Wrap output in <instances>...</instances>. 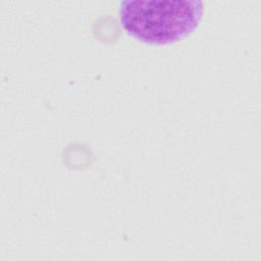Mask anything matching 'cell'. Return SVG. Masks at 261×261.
<instances>
[{
  "instance_id": "obj_1",
  "label": "cell",
  "mask_w": 261,
  "mask_h": 261,
  "mask_svg": "<svg viewBox=\"0 0 261 261\" xmlns=\"http://www.w3.org/2000/svg\"><path fill=\"white\" fill-rule=\"evenodd\" d=\"M203 12L202 0H121L118 5L123 29L134 38L156 45L190 35Z\"/></svg>"
}]
</instances>
